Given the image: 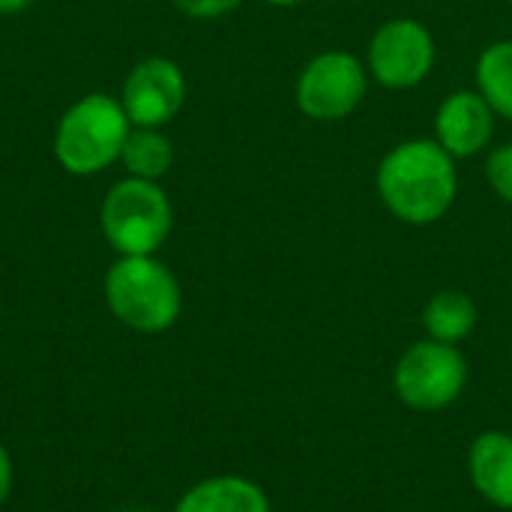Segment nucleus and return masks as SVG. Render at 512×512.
I'll use <instances>...</instances> for the list:
<instances>
[{
  "label": "nucleus",
  "instance_id": "1",
  "mask_svg": "<svg viewBox=\"0 0 512 512\" xmlns=\"http://www.w3.org/2000/svg\"><path fill=\"white\" fill-rule=\"evenodd\" d=\"M375 189L390 216L426 228L441 222L459 195L456 159L435 138H405L375 168Z\"/></svg>",
  "mask_w": 512,
  "mask_h": 512
},
{
  "label": "nucleus",
  "instance_id": "2",
  "mask_svg": "<svg viewBox=\"0 0 512 512\" xmlns=\"http://www.w3.org/2000/svg\"><path fill=\"white\" fill-rule=\"evenodd\" d=\"M129 117L117 96L87 93L72 102L54 129V159L72 177H93L120 162Z\"/></svg>",
  "mask_w": 512,
  "mask_h": 512
},
{
  "label": "nucleus",
  "instance_id": "3",
  "mask_svg": "<svg viewBox=\"0 0 512 512\" xmlns=\"http://www.w3.org/2000/svg\"><path fill=\"white\" fill-rule=\"evenodd\" d=\"M105 303L129 330L165 333L183 312V291L156 255H120L105 273Z\"/></svg>",
  "mask_w": 512,
  "mask_h": 512
},
{
  "label": "nucleus",
  "instance_id": "4",
  "mask_svg": "<svg viewBox=\"0 0 512 512\" xmlns=\"http://www.w3.org/2000/svg\"><path fill=\"white\" fill-rule=\"evenodd\" d=\"M99 225L117 255H156L174 228V207L156 180L126 177L105 192Z\"/></svg>",
  "mask_w": 512,
  "mask_h": 512
},
{
  "label": "nucleus",
  "instance_id": "5",
  "mask_svg": "<svg viewBox=\"0 0 512 512\" xmlns=\"http://www.w3.org/2000/svg\"><path fill=\"white\" fill-rule=\"evenodd\" d=\"M369 93V69L351 51H321L297 75V111L318 123H339L351 117Z\"/></svg>",
  "mask_w": 512,
  "mask_h": 512
},
{
  "label": "nucleus",
  "instance_id": "6",
  "mask_svg": "<svg viewBox=\"0 0 512 512\" xmlns=\"http://www.w3.org/2000/svg\"><path fill=\"white\" fill-rule=\"evenodd\" d=\"M438 60V45L432 30L420 18H390L384 21L366 48L369 78L387 90H414L420 87Z\"/></svg>",
  "mask_w": 512,
  "mask_h": 512
},
{
  "label": "nucleus",
  "instance_id": "7",
  "mask_svg": "<svg viewBox=\"0 0 512 512\" xmlns=\"http://www.w3.org/2000/svg\"><path fill=\"white\" fill-rule=\"evenodd\" d=\"M393 384L405 405L417 411H441L462 396L468 384V360L456 345L435 339L417 342L402 354Z\"/></svg>",
  "mask_w": 512,
  "mask_h": 512
},
{
  "label": "nucleus",
  "instance_id": "8",
  "mask_svg": "<svg viewBox=\"0 0 512 512\" xmlns=\"http://www.w3.org/2000/svg\"><path fill=\"white\" fill-rule=\"evenodd\" d=\"M120 105L132 126L165 129L186 105V75L171 57H147L123 81Z\"/></svg>",
  "mask_w": 512,
  "mask_h": 512
},
{
  "label": "nucleus",
  "instance_id": "9",
  "mask_svg": "<svg viewBox=\"0 0 512 512\" xmlns=\"http://www.w3.org/2000/svg\"><path fill=\"white\" fill-rule=\"evenodd\" d=\"M498 114L477 90H453L435 111V141L459 162L489 150Z\"/></svg>",
  "mask_w": 512,
  "mask_h": 512
},
{
  "label": "nucleus",
  "instance_id": "10",
  "mask_svg": "<svg viewBox=\"0 0 512 512\" xmlns=\"http://www.w3.org/2000/svg\"><path fill=\"white\" fill-rule=\"evenodd\" d=\"M468 465L477 492L495 507L512 510V435L504 432L480 435L471 447Z\"/></svg>",
  "mask_w": 512,
  "mask_h": 512
},
{
  "label": "nucleus",
  "instance_id": "11",
  "mask_svg": "<svg viewBox=\"0 0 512 512\" xmlns=\"http://www.w3.org/2000/svg\"><path fill=\"white\" fill-rule=\"evenodd\" d=\"M174 512H270V501L243 477H210L192 486Z\"/></svg>",
  "mask_w": 512,
  "mask_h": 512
},
{
  "label": "nucleus",
  "instance_id": "12",
  "mask_svg": "<svg viewBox=\"0 0 512 512\" xmlns=\"http://www.w3.org/2000/svg\"><path fill=\"white\" fill-rule=\"evenodd\" d=\"M477 93L489 102V108L512 123V39L489 42L474 66Z\"/></svg>",
  "mask_w": 512,
  "mask_h": 512
},
{
  "label": "nucleus",
  "instance_id": "13",
  "mask_svg": "<svg viewBox=\"0 0 512 512\" xmlns=\"http://www.w3.org/2000/svg\"><path fill=\"white\" fill-rule=\"evenodd\" d=\"M423 324L435 342L456 345L474 333L477 306L465 291H438L423 309Z\"/></svg>",
  "mask_w": 512,
  "mask_h": 512
},
{
  "label": "nucleus",
  "instance_id": "14",
  "mask_svg": "<svg viewBox=\"0 0 512 512\" xmlns=\"http://www.w3.org/2000/svg\"><path fill=\"white\" fill-rule=\"evenodd\" d=\"M120 162H123L129 177L156 180L159 183L171 171V165H174V144L168 141V135L162 129L132 126L129 138L123 144Z\"/></svg>",
  "mask_w": 512,
  "mask_h": 512
},
{
  "label": "nucleus",
  "instance_id": "15",
  "mask_svg": "<svg viewBox=\"0 0 512 512\" xmlns=\"http://www.w3.org/2000/svg\"><path fill=\"white\" fill-rule=\"evenodd\" d=\"M483 174H486L489 189H492L504 204H512V141L510 144L495 147V150L486 156Z\"/></svg>",
  "mask_w": 512,
  "mask_h": 512
},
{
  "label": "nucleus",
  "instance_id": "16",
  "mask_svg": "<svg viewBox=\"0 0 512 512\" xmlns=\"http://www.w3.org/2000/svg\"><path fill=\"white\" fill-rule=\"evenodd\" d=\"M189 18H222L234 12L243 0H171Z\"/></svg>",
  "mask_w": 512,
  "mask_h": 512
},
{
  "label": "nucleus",
  "instance_id": "17",
  "mask_svg": "<svg viewBox=\"0 0 512 512\" xmlns=\"http://www.w3.org/2000/svg\"><path fill=\"white\" fill-rule=\"evenodd\" d=\"M9 492H12V456H9V450L0 444V507L6 504Z\"/></svg>",
  "mask_w": 512,
  "mask_h": 512
},
{
  "label": "nucleus",
  "instance_id": "18",
  "mask_svg": "<svg viewBox=\"0 0 512 512\" xmlns=\"http://www.w3.org/2000/svg\"><path fill=\"white\" fill-rule=\"evenodd\" d=\"M33 0H0V15H15L21 9H27Z\"/></svg>",
  "mask_w": 512,
  "mask_h": 512
},
{
  "label": "nucleus",
  "instance_id": "19",
  "mask_svg": "<svg viewBox=\"0 0 512 512\" xmlns=\"http://www.w3.org/2000/svg\"><path fill=\"white\" fill-rule=\"evenodd\" d=\"M264 3H270L276 9H294V6H303L306 0H264Z\"/></svg>",
  "mask_w": 512,
  "mask_h": 512
},
{
  "label": "nucleus",
  "instance_id": "20",
  "mask_svg": "<svg viewBox=\"0 0 512 512\" xmlns=\"http://www.w3.org/2000/svg\"><path fill=\"white\" fill-rule=\"evenodd\" d=\"M129 512H156V510H129Z\"/></svg>",
  "mask_w": 512,
  "mask_h": 512
},
{
  "label": "nucleus",
  "instance_id": "21",
  "mask_svg": "<svg viewBox=\"0 0 512 512\" xmlns=\"http://www.w3.org/2000/svg\"><path fill=\"white\" fill-rule=\"evenodd\" d=\"M507 3H510V6H512V0H507Z\"/></svg>",
  "mask_w": 512,
  "mask_h": 512
},
{
  "label": "nucleus",
  "instance_id": "22",
  "mask_svg": "<svg viewBox=\"0 0 512 512\" xmlns=\"http://www.w3.org/2000/svg\"><path fill=\"white\" fill-rule=\"evenodd\" d=\"M510 512H512V510H510Z\"/></svg>",
  "mask_w": 512,
  "mask_h": 512
}]
</instances>
